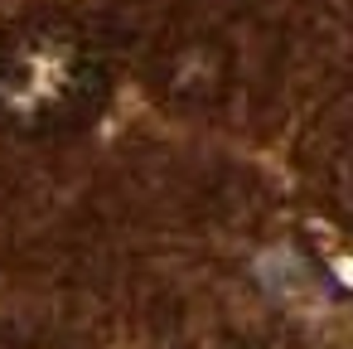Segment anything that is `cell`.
Returning <instances> with one entry per match:
<instances>
[{"instance_id":"obj_1","label":"cell","mask_w":353,"mask_h":349,"mask_svg":"<svg viewBox=\"0 0 353 349\" xmlns=\"http://www.w3.org/2000/svg\"><path fill=\"white\" fill-rule=\"evenodd\" d=\"M102 102V64L68 30H30L0 49V126L54 136L83 126Z\"/></svg>"},{"instance_id":"obj_3","label":"cell","mask_w":353,"mask_h":349,"mask_svg":"<svg viewBox=\"0 0 353 349\" xmlns=\"http://www.w3.org/2000/svg\"><path fill=\"white\" fill-rule=\"evenodd\" d=\"M199 349H237V344H199Z\"/></svg>"},{"instance_id":"obj_2","label":"cell","mask_w":353,"mask_h":349,"mask_svg":"<svg viewBox=\"0 0 353 349\" xmlns=\"http://www.w3.org/2000/svg\"><path fill=\"white\" fill-rule=\"evenodd\" d=\"M174 102L184 107H203L223 93V49L213 39H184L170 49L165 59V83H160Z\"/></svg>"}]
</instances>
